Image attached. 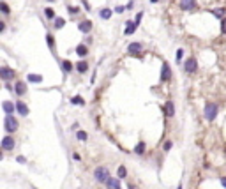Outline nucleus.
Returning a JSON list of instances; mask_svg holds the SVG:
<instances>
[{
    "label": "nucleus",
    "mask_w": 226,
    "mask_h": 189,
    "mask_svg": "<svg viewBox=\"0 0 226 189\" xmlns=\"http://www.w3.org/2000/svg\"><path fill=\"white\" fill-rule=\"evenodd\" d=\"M171 148H173V141H171V140H166L165 145H163V150H165V152H170Z\"/></svg>",
    "instance_id": "nucleus-25"
},
{
    "label": "nucleus",
    "mask_w": 226,
    "mask_h": 189,
    "mask_svg": "<svg viewBox=\"0 0 226 189\" xmlns=\"http://www.w3.org/2000/svg\"><path fill=\"white\" fill-rule=\"evenodd\" d=\"M64 25H65V20H64V18H57V20H55V28H64Z\"/></svg>",
    "instance_id": "nucleus-27"
},
{
    "label": "nucleus",
    "mask_w": 226,
    "mask_h": 189,
    "mask_svg": "<svg viewBox=\"0 0 226 189\" xmlns=\"http://www.w3.org/2000/svg\"><path fill=\"white\" fill-rule=\"evenodd\" d=\"M67 11L72 12V14H76V12H78V7H71V5H67Z\"/></svg>",
    "instance_id": "nucleus-35"
},
{
    "label": "nucleus",
    "mask_w": 226,
    "mask_h": 189,
    "mask_svg": "<svg viewBox=\"0 0 226 189\" xmlns=\"http://www.w3.org/2000/svg\"><path fill=\"white\" fill-rule=\"evenodd\" d=\"M141 18H143V12H138V14H136V25H138V23H140V21H141Z\"/></svg>",
    "instance_id": "nucleus-34"
},
{
    "label": "nucleus",
    "mask_w": 226,
    "mask_h": 189,
    "mask_svg": "<svg viewBox=\"0 0 226 189\" xmlns=\"http://www.w3.org/2000/svg\"><path fill=\"white\" fill-rule=\"evenodd\" d=\"M72 158H74V161H80V159H81V158H80V154H78V152H74V154H72Z\"/></svg>",
    "instance_id": "nucleus-37"
},
{
    "label": "nucleus",
    "mask_w": 226,
    "mask_h": 189,
    "mask_svg": "<svg viewBox=\"0 0 226 189\" xmlns=\"http://www.w3.org/2000/svg\"><path fill=\"white\" fill-rule=\"evenodd\" d=\"M71 104H76V106H85V99L81 95H74L71 97Z\"/></svg>",
    "instance_id": "nucleus-20"
},
{
    "label": "nucleus",
    "mask_w": 226,
    "mask_h": 189,
    "mask_svg": "<svg viewBox=\"0 0 226 189\" xmlns=\"http://www.w3.org/2000/svg\"><path fill=\"white\" fill-rule=\"evenodd\" d=\"M165 115L166 117H173L175 115V104H173V101H166V104H165Z\"/></svg>",
    "instance_id": "nucleus-14"
},
{
    "label": "nucleus",
    "mask_w": 226,
    "mask_h": 189,
    "mask_svg": "<svg viewBox=\"0 0 226 189\" xmlns=\"http://www.w3.org/2000/svg\"><path fill=\"white\" fill-rule=\"evenodd\" d=\"M14 145H16V141H14L12 136H4L2 138V150H12Z\"/></svg>",
    "instance_id": "nucleus-6"
},
{
    "label": "nucleus",
    "mask_w": 226,
    "mask_h": 189,
    "mask_svg": "<svg viewBox=\"0 0 226 189\" xmlns=\"http://www.w3.org/2000/svg\"><path fill=\"white\" fill-rule=\"evenodd\" d=\"M78 30L80 32H83V34H88V32L92 30V21H81L80 25H78Z\"/></svg>",
    "instance_id": "nucleus-13"
},
{
    "label": "nucleus",
    "mask_w": 226,
    "mask_h": 189,
    "mask_svg": "<svg viewBox=\"0 0 226 189\" xmlns=\"http://www.w3.org/2000/svg\"><path fill=\"white\" fill-rule=\"evenodd\" d=\"M217 111H219V106L216 103H207L205 104V118L207 120H214L217 117Z\"/></svg>",
    "instance_id": "nucleus-3"
},
{
    "label": "nucleus",
    "mask_w": 226,
    "mask_h": 189,
    "mask_svg": "<svg viewBox=\"0 0 226 189\" xmlns=\"http://www.w3.org/2000/svg\"><path fill=\"white\" fill-rule=\"evenodd\" d=\"M76 53H78L80 57H87V53H88V48H87L85 44H80V46H76Z\"/></svg>",
    "instance_id": "nucleus-23"
},
{
    "label": "nucleus",
    "mask_w": 226,
    "mask_h": 189,
    "mask_svg": "<svg viewBox=\"0 0 226 189\" xmlns=\"http://www.w3.org/2000/svg\"><path fill=\"white\" fill-rule=\"evenodd\" d=\"M27 80H28L30 83H41V81H42V76H41V74H28V76H27Z\"/></svg>",
    "instance_id": "nucleus-21"
},
{
    "label": "nucleus",
    "mask_w": 226,
    "mask_h": 189,
    "mask_svg": "<svg viewBox=\"0 0 226 189\" xmlns=\"http://www.w3.org/2000/svg\"><path fill=\"white\" fill-rule=\"evenodd\" d=\"M145 148H147V143H145V141L136 143V147H134V154H136V156H141V154L145 152Z\"/></svg>",
    "instance_id": "nucleus-18"
},
{
    "label": "nucleus",
    "mask_w": 226,
    "mask_h": 189,
    "mask_svg": "<svg viewBox=\"0 0 226 189\" xmlns=\"http://www.w3.org/2000/svg\"><path fill=\"white\" fill-rule=\"evenodd\" d=\"M14 92L18 95L27 94V85H25V81H16V83H14Z\"/></svg>",
    "instance_id": "nucleus-11"
},
{
    "label": "nucleus",
    "mask_w": 226,
    "mask_h": 189,
    "mask_svg": "<svg viewBox=\"0 0 226 189\" xmlns=\"http://www.w3.org/2000/svg\"><path fill=\"white\" fill-rule=\"evenodd\" d=\"M141 50H143V44H141V42H131V44L127 46V53H129V55H138Z\"/></svg>",
    "instance_id": "nucleus-7"
},
{
    "label": "nucleus",
    "mask_w": 226,
    "mask_h": 189,
    "mask_svg": "<svg viewBox=\"0 0 226 189\" xmlns=\"http://www.w3.org/2000/svg\"><path fill=\"white\" fill-rule=\"evenodd\" d=\"M18 127H20V124H18V120L14 118V115H5L4 117V129H5L7 133H14Z\"/></svg>",
    "instance_id": "nucleus-2"
},
{
    "label": "nucleus",
    "mask_w": 226,
    "mask_h": 189,
    "mask_svg": "<svg viewBox=\"0 0 226 189\" xmlns=\"http://www.w3.org/2000/svg\"><path fill=\"white\" fill-rule=\"evenodd\" d=\"M106 187L108 189H122V186H120V180L118 179H110L106 182Z\"/></svg>",
    "instance_id": "nucleus-15"
},
{
    "label": "nucleus",
    "mask_w": 226,
    "mask_h": 189,
    "mask_svg": "<svg viewBox=\"0 0 226 189\" xmlns=\"http://www.w3.org/2000/svg\"><path fill=\"white\" fill-rule=\"evenodd\" d=\"M115 11H117V12H124V7H122V5H118V7H115Z\"/></svg>",
    "instance_id": "nucleus-40"
},
{
    "label": "nucleus",
    "mask_w": 226,
    "mask_h": 189,
    "mask_svg": "<svg viewBox=\"0 0 226 189\" xmlns=\"http://www.w3.org/2000/svg\"><path fill=\"white\" fill-rule=\"evenodd\" d=\"M171 78V69H170V65L168 64H163V69H161V81H168Z\"/></svg>",
    "instance_id": "nucleus-9"
},
{
    "label": "nucleus",
    "mask_w": 226,
    "mask_h": 189,
    "mask_svg": "<svg viewBox=\"0 0 226 189\" xmlns=\"http://www.w3.org/2000/svg\"><path fill=\"white\" fill-rule=\"evenodd\" d=\"M94 179L97 180L99 184H106V182L111 179V177H110V171H108V168L99 166V168H95V171H94Z\"/></svg>",
    "instance_id": "nucleus-1"
},
{
    "label": "nucleus",
    "mask_w": 226,
    "mask_h": 189,
    "mask_svg": "<svg viewBox=\"0 0 226 189\" xmlns=\"http://www.w3.org/2000/svg\"><path fill=\"white\" fill-rule=\"evenodd\" d=\"M48 2H55V0H48Z\"/></svg>",
    "instance_id": "nucleus-43"
},
{
    "label": "nucleus",
    "mask_w": 226,
    "mask_h": 189,
    "mask_svg": "<svg viewBox=\"0 0 226 189\" xmlns=\"http://www.w3.org/2000/svg\"><path fill=\"white\" fill-rule=\"evenodd\" d=\"M5 30V23H4V21H0V32H4Z\"/></svg>",
    "instance_id": "nucleus-38"
},
{
    "label": "nucleus",
    "mask_w": 226,
    "mask_h": 189,
    "mask_svg": "<svg viewBox=\"0 0 226 189\" xmlns=\"http://www.w3.org/2000/svg\"><path fill=\"white\" fill-rule=\"evenodd\" d=\"M0 11H2L5 16L9 14V7H7V4H5V2H0Z\"/></svg>",
    "instance_id": "nucleus-29"
},
{
    "label": "nucleus",
    "mask_w": 226,
    "mask_h": 189,
    "mask_svg": "<svg viewBox=\"0 0 226 189\" xmlns=\"http://www.w3.org/2000/svg\"><path fill=\"white\" fill-rule=\"evenodd\" d=\"M16 159H18V163H21V164L25 163V158H23V156H18V158H16Z\"/></svg>",
    "instance_id": "nucleus-39"
},
{
    "label": "nucleus",
    "mask_w": 226,
    "mask_h": 189,
    "mask_svg": "<svg viewBox=\"0 0 226 189\" xmlns=\"http://www.w3.org/2000/svg\"><path fill=\"white\" fill-rule=\"evenodd\" d=\"M16 111H18L21 117H27L28 115V106L25 104L23 101H16Z\"/></svg>",
    "instance_id": "nucleus-10"
},
{
    "label": "nucleus",
    "mask_w": 226,
    "mask_h": 189,
    "mask_svg": "<svg viewBox=\"0 0 226 189\" xmlns=\"http://www.w3.org/2000/svg\"><path fill=\"white\" fill-rule=\"evenodd\" d=\"M136 27H138V25H136V21H127V23H125V35H131V34H134V30H136Z\"/></svg>",
    "instance_id": "nucleus-16"
},
{
    "label": "nucleus",
    "mask_w": 226,
    "mask_h": 189,
    "mask_svg": "<svg viewBox=\"0 0 226 189\" xmlns=\"http://www.w3.org/2000/svg\"><path fill=\"white\" fill-rule=\"evenodd\" d=\"M72 69H74V65H72L71 60H64V62H62V71H64L65 74L72 73Z\"/></svg>",
    "instance_id": "nucleus-17"
},
{
    "label": "nucleus",
    "mask_w": 226,
    "mask_h": 189,
    "mask_svg": "<svg viewBox=\"0 0 226 189\" xmlns=\"http://www.w3.org/2000/svg\"><path fill=\"white\" fill-rule=\"evenodd\" d=\"M180 7L184 11H193L196 7V0H180Z\"/></svg>",
    "instance_id": "nucleus-12"
},
{
    "label": "nucleus",
    "mask_w": 226,
    "mask_h": 189,
    "mask_svg": "<svg viewBox=\"0 0 226 189\" xmlns=\"http://www.w3.org/2000/svg\"><path fill=\"white\" fill-rule=\"evenodd\" d=\"M46 41H48V46H50V48H53L55 41H53V37H52V35H46Z\"/></svg>",
    "instance_id": "nucleus-33"
},
{
    "label": "nucleus",
    "mask_w": 226,
    "mask_h": 189,
    "mask_svg": "<svg viewBox=\"0 0 226 189\" xmlns=\"http://www.w3.org/2000/svg\"><path fill=\"white\" fill-rule=\"evenodd\" d=\"M76 138H78L80 141H87V138H88V134H87L85 131H78V133H76Z\"/></svg>",
    "instance_id": "nucleus-26"
},
{
    "label": "nucleus",
    "mask_w": 226,
    "mask_h": 189,
    "mask_svg": "<svg viewBox=\"0 0 226 189\" xmlns=\"http://www.w3.org/2000/svg\"><path fill=\"white\" fill-rule=\"evenodd\" d=\"M76 69H78V73H87L88 71V64L85 62V60H80V62L76 64Z\"/></svg>",
    "instance_id": "nucleus-19"
},
{
    "label": "nucleus",
    "mask_w": 226,
    "mask_h": 189,
    "mask_svg": "<svg viewBox=\"0 0 226 189\" xmlns=\"http://www.w3.org/2000/svg\"><path fill=\"white\" fill-rule=\"evenodd\" d=\"M44 14H46V18H48V20H55V12H53V9H50V7H48V9H44Z\"/></svg>",
    "instance_id": "nucleus-28"
},
{
    "label": "nucleus",
    "mask_w": 226,
    "mask_h": 189,
    "mask_svg": "<svg viewBox=\"0 0 226 189\" xmlns=\"http://www.w3.org/2000/svg\"><path fill=\"white\" fill-rule=\"evenodd\" d=\"M221 32H223V34H226V18H223V20H221Z\"/></svg>",
    "instance_id": "nucleus-32"
},
{
    "label": "nucleus",
    "mask_w": 226,
    "mask_h": 189,
    "mask_svg": "<svg viewBox=\"0 0 226 189\" xmlns=\"http://www.w3.org/2000/svg\"><path fill=\"white\" fill-rule=\"evenodd\" d=\"M2 110L5 111V115H12V113H14V110H16V103L4 101V103H2Z\"/></svg>",
    "instance_id": "nucleus-8"
},
{
    "label": "nucleus",
    "mask_w": 226,
    "mask_h": 189,
    "mask_svg": "<svg viewBox=\"0 0 226 189\" xmlns=\"http://www.w3.org/2000/svg\"><path fill=\"white\" fill-rule=\"evenodd\" d=\"M81 4H83V7H85L87 11H90V5H88V2H87V0H81Z\"/></svg>",
    "instance_id": "nucleus-36"
},
{
    "label": "nucleus",
    "mask_w": 226,
    "mask_h": 189,
    "mask_svg": "<svg viewBox=\"0 0 226 189\" xmlns=\"http://www.w3.org/2000/svg\"><path fill=\"white\" fill-rule=\"evenodd\" d=\"M182 57H184V50H177V62H182Z\"/></svg>",
    "instance_id": "nucleus-31"
},
{
    "label": "nucleus",
    "mask_w": 226,
    "mask_h": 189,
    "mask_svg": "<svg viewBox=\"0 0 226 189\" xmlns=\"http://www.w3.org/2000/svg\"><path fill=\"white\" fill-rule=\"evenodd\" d=\"M150 2H152V4H157V2H159V0H150Z\"/></svg>",
    "instance_id": "nucleus-42"
},
{
    "label": "nucleus",
    "mask_w": 226,
    "mask_h": 189,
    "mask_svg": "<svg viewBox=\"0 0 226 189\" xmlns=\"http://www.w3.org/2000/svg\"><path fill=\"white\" fill-rule=\"evenodd\" d=\"M221 184H223V187L226 189V177H223V179H221Z\"/></svg>",
    "instance_id": "nucleus-41"
},
{
    "label": "nucleus",
    "mask_w": 226,
    "mask_h": 189,
    "mask_svg": "<svg viewBox=\"0 0 226 189\" xmlns=\"http://www.w3.org/2000/svg\"><path fill=\"white\" fill-rule=\"evenodd\" d=\"M212 14H216L217 18H223V16L226 14V11L224 9H214V11H212Z\"/></svg>",
    "instance_id": "nucleus-30"
},
{
    "label": "nucleus",
    "mask_w": 226,
    "mask_h": 189,
    "mask_svg": "<svg viewBox=\"0 0 226 189\" xmlns=\"http://www.w3.org/2000/svg\"><path fill=\"white\" fill-rule=\"evenodd\" d=\"M0 78L5 80V81H9V80L14 78V71H12L11 67H7V65H2V67H0Z\"/></svg>",
    "instance_id": "nucleus-5"
},
{
    "label": "nucleus",
    "mask_w": 226,
    "mask_h": 189,
    "mask_svg": "<svg viewBox=\"0 0 226 189\" xmlns=\"http://www.w3.org/2000/svg\"><path fill=\"white\" fill-rule=\"evenodd\" d=\"M111 9H108V7H104V9H101L99 11V16L103 18V20H108V18H111Z\"/></svg>",
    "instance_id": "nucleus-22"
},
{
    "label": "nucleus",
    "mask_w": 226,
    "mask_h": 189,
    "mask_svg": "<svg viewBox=\"0 0 226 189\" xmlns=\"http://www.w3.org/2000/svg\"><path fill=\"white\" fill-rule=\"evenodd\" d=\"M117 175H118V179H125V177H127V170H125V166H118Z\"/></svg>",
    "instance_id": "nucleus-24"
},
{
    "label": "nucleus",
    "mask_w": 226,
    "mask_h": 189,
    "mask_svg": "<svg viewBox=\"0 0 226 189\" xmlns=\"http://www.w3.org/2000/svg\"><path fill=\"white\" fill-rule=\"evenodd\" d=\"M184 69H185V73H189V74H193L198 71V62H196V58H187L184 64Z\"/></svg>",
    "instance_id": "nucleus-4"
}]
</instances>
